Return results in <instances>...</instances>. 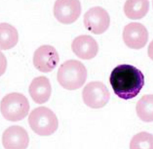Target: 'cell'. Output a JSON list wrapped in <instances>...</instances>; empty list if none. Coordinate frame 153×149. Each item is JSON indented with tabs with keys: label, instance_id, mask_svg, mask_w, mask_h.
Wrapping results in <instances>:
<instances>
[{
	"label": "cell",
	"instance_id": "obj_1",
	"mask_svg": "<svg viewBox=\"0 0 153 149\" xmlns=\"http://www.w3.org/2000/svg\"><path fill=\"white\" fill-rule=\"evenodd\" d=\"M109 80L114 93L126 100L136 96L144 85L141 71L129 64H120L114 68Z\"/></svg>",
	"mask_w": 153,
	"mask_h": 149
},
{
	"label": "cell",
	"instance_id": "obj_7",
	"mask_svg": "<svg viewBox=\"0 0 153 149\" xmlns=\"http://www.w3.org/2000/svg\"><path fill=\"white\" fill-rule=\"evenodd\" d=\"M81 12L79 0H56L53 7L55 18L59 22L69 24L76 21Z\"/></svg>",
	"mask_w": 153,
	"mask_h": 149
},
{
	"label": "cell",
	"instance_id": "obj_12",
	"mask_svg": "<svg viewBox=\"0 0 153 149\" xmlns=\"http://www.w3.org/2000/svg\"><path fill=\"white\" fill-rule=\"evenodd\" d=\"M149 6V0H127L123 10L125 14L128 18L140 19L147 13Z\"/></svg>",
	"mask_w": 153,
	"mask_h": 149
},
{
	"label": "cell",
	"instance_id": "obj_8",
	"mask_svg": "<svg viewBox=\"0 0 153 149\" xmlns=\"http://www.w3.org/2000/svg\"><path fill=\"white\" fill-rule=\"evenodd\" d=\"M123 39L129 47L136 49L143 47L148 39V33L141 24L131 22L126 25L123 32Z\"/></svg>",
	"mask_w": 153,
	"mask_h": 149
},
{
	"label": "cell",
	"instance_id": "obj_14",
	"mask_svg": "<svg viewBox=\"0 0 153 149\" xmlns=\"http://www.w3.org/2000/svg\"><path fill=\"white\" fill-rule=\"evenodd\" d=\"M7 65L6 58L4 54L0 50V76L5 73Z\"/></svg>",
	"mask_w": 153,
	"mask_h": 149
},
{
	"label": "cell",
	"instance_id": "obj_4",
	"mask_svg": "<svg viewBox=\"0 0 153 149\" xmlns=\"http://www.w3.org/2000/svg\"><path fill=\"white\" fill-rule=\"evenodd\" d=\"M28 123L32 130L42 136H48L53 133L57 129L58 122L55 114L45 107L36 108L30 113Z\"/></svg>",
	"mask_w": 153,
	"mask_h": 149
},
{
	"label": "cell",
	"instance_id": "obj_10",
	"mask_svg": "<svg viewBox=\"0 0 153 149\" xmlns=\"http://www.w3.org/2000/svg\"><path fill=\"white\" fill-rule=\"evenodd\" d=\"M73 52L79 58L84 60L91 59L97 53L99 47L94 39L90 35H82L76 37L72 41Z\"/></svg>",
	"mask_w": 153,
	"mask_h": 149
},
{
	"label": "cell",
	"instance_id": "obj_2",
	"mask_svg": "<svg viewBox=\"0 0 153 149\" xmlns=\"http://www.w3.org/2000/svg\"><path fill=\"white\" fill-rule=\"evenodd\" d=\"M87 75L84 65L80 61L72 59L61 65L58 70L57 79L64 88L72 90L79 89L83 85Z\"/></svg>",
	"mask_w": 153,
	"mask_h": 149
},
{
	"label": "cell",
	"instance_id": "obj_3",
	"mask_svg": "<svg viewBox=\"0 0 153 149\" xmlns=\"http://www.w3.org/2000/svg\"><path fill=\"white\" fill-rule=\"evenodd\" d=\"M29 109L28 100L22 93H8L4 96L1 102V113L7 120L17 121L22 120L27 115Z\"/></svg>",
	"mask_w": 153,
	"mask_h": 149
},
{
	"label": "cell",
	"instance_id": "obj_5",
	"mask_svg": "<svg viewBox=\"0 0 153 149\" xmlns=\"http://www.w3.org/2000/svg\"><path fill=\"white\" fill-rule=\"evenodd\" d=\"M59 54L56 49L49 45H44L34 52L33 63L35 68L41 72L46 73L52 71L59 61Z\"/></svg>",
	"mask_w": 153,
	"mask_h": 149
},
{
	"label": "cell",
	"instance_id": "obj_13",
	"mask_svg": "<svg viewBox=\"0 0 153 149\" xmlns=\"http://www.w3.org/2000/svg\"><path fill=\"white\" fill-rule=\"evenodd\" d=\"M19 40L17 29L7 23H0V49L6 50L14 47Z\"/></svg>",
	"mask_w": 153,
	"mask_h": 149
},
{
	"label": "cell",
	"instance_id": "obj_9",
	"mask_svg": "<svg viewBox=\"0 0 153 149\" xmlns=\"http://www.w3.org/2000/svg\"><path fill=\"white\" fill-rule=\"evenodd\" d=\"M29 143L27 133L20 126L9 127L3 133L2 143L5 149H25Z\"/></svg>",
	"mask_w": 153,
	"mask_h": 149
},
{
	"label": "cell",
	"instance_id": "obj_11",
	"mask_svg": "<svg viewBox=\"0 0 153 149\" xmlns=\"http://www.w3.org/2000/svg\"><path fill=\"white\" fill-rule=\"evenodd\" d=\"M29 92L35 103L42 104L46 102L50 98L51 93L49 79L44 76L35 78L29 86Z\"/></svg>",
	"mask_w": 153,
	"mask_h": 149
},
{
	"label": "cell",
	"instance_id": "obj_6",
	"mask_svg": "<svg viewBox=\"0 0 153 149\" xmlns=\"http://www.w3.org/2000/svg\"><path fill=\"white\" fill-rule=\"evenodd\" d=\"M83 21L86 28L92 33L100 34L108 28L110 18L107 11L96 6L90 8L84 14Z\"/></svg>",
	"mask_w": 153,
	"mask_h": 149
}]
</instances>
